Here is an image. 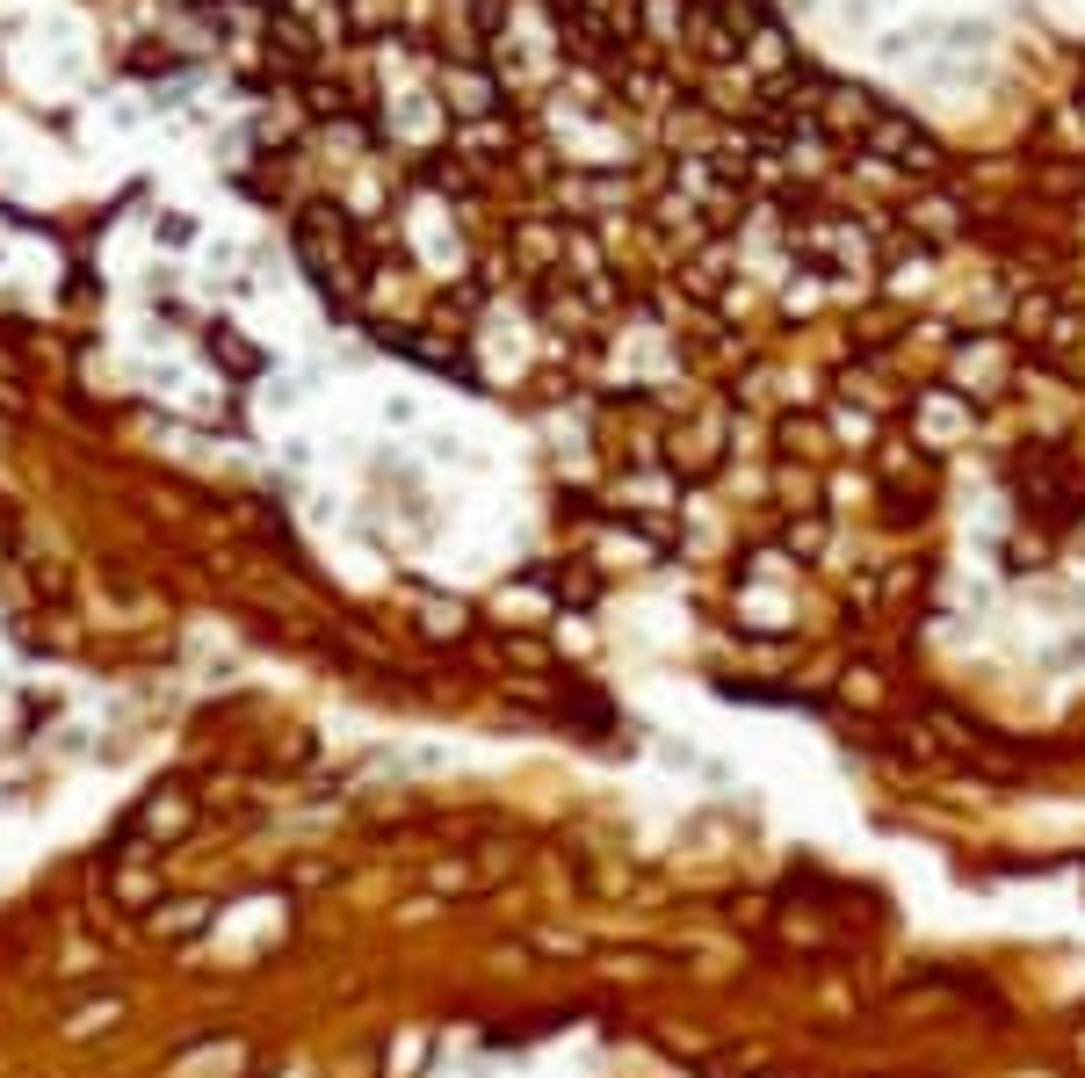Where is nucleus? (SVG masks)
Listing matches in <instances>:
<instances>
[{"instance_id":"nucleus-1","label":"nucleus","mask_w":1085,"mask_h":1078,"mask_svg":"<svg viewBox=\"0 0 1085 1078\" xmlns=\"http://www.w3.org/2000/svg\"><path fill=\"white\" fill-rule=\"evenodd\" d=\"M934 51H991L984 15H934Z\"/></svg>"}]
</instances>
